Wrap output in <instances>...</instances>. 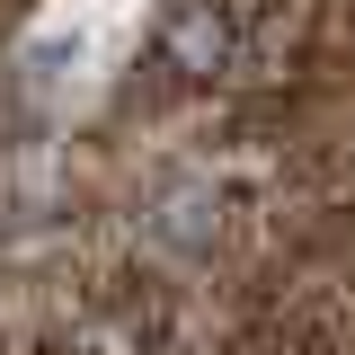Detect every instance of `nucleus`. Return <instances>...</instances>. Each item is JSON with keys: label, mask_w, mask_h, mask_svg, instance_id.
I'll use <instances>...</instances> for the list:
<instances>
[{"label": "nucleus", "mask_w": 355, "mask_h": 355, "mask_svg": "<svg viewBox=\"0 0 355 355\" xmlns=\"http://www.w3.org/2000/svg\"><path fill=\"white\" fill-rule=\"evenodd\" d=\"M160 44H169V62H178V71L214 80L222 62H231V18H222L214 0H178V9H169V36H160Z\"/></svg>", "instance_id": "1"}]
</instances>
